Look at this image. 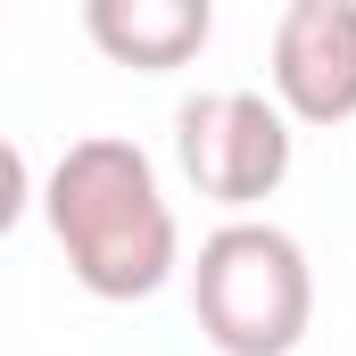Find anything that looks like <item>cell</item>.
I'll use <instances>...</instances> for the list:
<instances>
[{
    "mask_svg": "<svg viewBox=\"0 0 356 356\" xmlns=\"http://www.w3.org/2000/svg\"><path fill=\"white\" fill-rule=\"evenodd\" d=\"M42 216H50V241H58L67 273L91 298H149L182 266L166 182L149 166V149L124 141V133L67 141L50 182H42Z\"/></svg>",
    "mask_w": 356,
    "mask_h": 356,
    "instance_id": "1",
    "label": "cell"
},
{
    "mask_svg": "<svg viewBox=\"0 0 356 356\" xmlns=\"http://www.w3.org/2000/svg\"><path fill=\"white\" fill-rule=\"evenodd\" d=\"M191 315L216 356H290L315 323V266L282 224L232 216L191 257Z\"/></svg>",
    "mask_w": 356,
    "mask_h": 356,
    "instance_id": "2",
    "label": "cell"
},
{
    "mask_svg": "<svg viewBox=\"0 0 356 356\" xmlns=\"http://www.w3.org/2000/svg\"><path fill=\"white\" fill-rule=\"evenodd\" d=\"M175 158L199 199L257 207L290 175V116L266 91H199L175 108Z\"/></svg>",
    "mask_w": 356,
    "mask_h": 356,
    "instance_id": "3",
    "label": "cell"
},
{
    "mask_svg": "<svg viewBox=\"0 0 356 356\" xmlns=\"http://www.w3.org/2000/svg\"><path fill=\"white\" fill-rule=\"evenodd\" d=\"M273 99L290 124L356 116V0H290L273 17Z\"/></svg>",
    "mask_w": 356,
    "mask_h": 356,
    "instance_id": "4",
    "label": "cell"
},
{
    "mask_svg": "<svg viewBox=\"0 0 356 356\" xmlns=\"http://www.w3.org/2000/svg\"><path fill=\"white\" fill-rule=\"evenodd\" d=\"M83 33L116 58V67H141V75H166L191 67L216 33V8L207 0H91Z\"/></svg>",
    "mask_w": 356,
    "mask_h": 356,
    "instance_id": "5",
    "label": "cell"
}]
</instances>
